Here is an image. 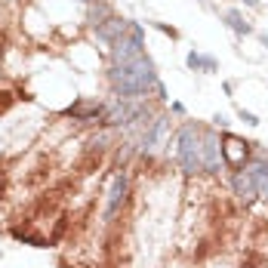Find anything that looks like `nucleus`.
<instances>
[{"label": "nucleus", "instance_id": "f03ea898", "mask_svg": "<svg viewBox=\"0 0 268 268\" xmlns=\"http://www.w3.org/2000/svg\"><path fill=\"white\" fill-rule=\"evenodd\" d=\"M179 161L182 167L191 170H204V158H201V133L198 127H185L179 133Z\"/></svg>", "mask_w": 268, "mask_h": 268}, {"label": "nucleus", "instance_id": "4468645a", "mask_svg": "<svg viewBox=\"0 0 268 268\" xmlns=\"http://www.w3.org/2000/svg\"><path fill=\"white\" fill-rule=\"evenodd\" d=\"M262 44H265V47H268V31H265V34H262Z\"/></svg>", "mask_w": 268, "mask_h": 268}, {"label": "nucleus", "instance_id": "20e7f679", "mask_svg": "<svg viewBox=\"0 0 268 268\" xmlns=\"http://www.w3.org/2000/svg\"><path fill=\"white\" fill-rule=\"evenodd\" d=\"M247 155H250V142H241L238 136H225V139H222V161H225L228 167L241 170L244 161H247Z\"/></svg>", "mask_w": 268, "mask_h": 268}, {"label": "nucleus", "instance_id": "39448f33", "mask_svg": "<svg viewBox=\"0 0 268 268\" xmlns=\"http://www.w3.org/2000/svg\"><path fill=\"white\" fill-rule=\"evenodd\" d=\"M133 25L127 22V19H118V16H111V19H105L102 25H96V37H102L105 44H118L121 37L130 31Z\"/></svg>", "mask_w": 268, "mask_h": 268}, {"label": "nucleus", "instance_id": "9d476101", "mask_svg": "<svg viewBox=\"0 0 268 268\" xmlns=\"http://www.w3.org/2000/svg\"><path fill=\"white\" fill-rule=\"evenodd\" d=\"M238 114H241V121H244V124H250V127H256V124H259V118H256V114H250V111H244V108H241Z\"/></svg>", "mask_w": 268, "mask_h": 268}, {"label": "nucleus", "instance_id": "1a4fd4ad", "mask_svg": "<svg viewBox=\"0 0 268 268\" xmlns=\"http://www.w3.org/2000/svg\"><path fill=\"white\" fill-rule=\"evenodd\" d=\"M188 68H195V71H216V59L213 56H198V53H188Z\"/></svg>", "mask_w": 268, "mask_h": 268}, {"label": "nucleus", "instance_id": "f8f14e48", "mask_svg": "<svg viewBox=\"0 0 268 268\" xmlns=\"http://www.w3.org/2000/svg\"><path fill=\"white\" fill-rule=\"evenodd\" d=\"M158 28H161L164 34H170V37H179V31H176V28H170V25H164V22H158Z\"/></svg>", "mask_w": 268, "mask_h": 268}, {"label": "nucleus", "instance_id": "423d86ee", "mask_svg": "<svg viewBox=\"0 0 268 268\" xmlns=\"http://www.w3.org/2000/svg\"><path fill=\"white\" fill-rule=\"evenodd\" d=\"M235 191L244 198V201H253L256 195H259V185H256V176L250 173V170H238V176H235Z\"/></svg>", "mask_w": 268, "mask_h": 268}, {"label": "nucleus", "instance_id": "0eeeda50", "mask_svg": "<svg viewBox=\"0 0 268 268\" xmlns=\"http://www.w3.org/2000/svg\"><path fill=\"white\" fill-rule=\"evenodd\" d=\"M124 198H127V179L118 176V179L111 182V191H108V216L118 213V207L124 204Z\"/></svg>", "mask_w": 268, "mask_h": 268}, {"label": "nucleus", "instance_id": "6e6552de", "mask_svg": "<svg viewBox=\"0 0 268 268\" xmlns=\"http://www.w3.org/2000/svg\"><path fill=\"white\" fill-rule=\"evenodd\" d=\"M225 22L232 25L238 34H244V37H247V34H253V25H250V22L244 19V13H238V10H228V13H225Z\"/></svg>", "mask_w": 268, "mask_h": 268}, {"label": "nucleus", "instance_id": "f257e3e1", "mask_svg": "<svg viewBox=\"0 0 268 268\" xmlns=\"http://www.w3.org/2000/svg\"><path fill=\"white\" fill-rule=\"evenodd\" d=\"M111 81H114V90H118L124 99L142 96L148 90H155L158 96H164V87H161L158 74H155V65L148 62V56H142V59H136L130 65H114Z\"/></svg>", "mask_w": 268, "mask_h": 268}, {"label": "nucleus", "instance_id": "ddd939ff", "mask_svg": "<svg viewBox=\"0 0 268 268\" xmlns=\"http://www.w3.org/2000/svg\"><path fill=\"white\" fill-rule=\"evenodd\" d=\"M244 4H247V7H253V10H256V7H259V0H244Z\"/></svg>", "mask_w": 268, "mask_h": 268}, {"label": "nucleus", "instance_id": "7ed1b4c3", "mask_svg": "<svg viewBox=\"0 0 268 268\" xmlns=\"http://www.w3.org/2000/svg\"><path fill=\"white\" fill-rule=\"evenodd\" d=\"M145 56V47H142V28L133 25L130 34H124L118 44H114V65H130L136 59Z\"/></svg>", "mask_w": 268, "mask_h": 268}, {"label": "nucleus", "instance_id": "9b49d317", "mask_svg": "<svg viewBox=\"0 0 268 268\" xmlns=\"http://www.w3.org/2000/svg\"><path fill=\"white\" fill-rule=\"evenodd\" d=\"M10 105H13V96H10V93H0V114H4Z\"/></svg>", "mask_w": 268, "mask_h": 268}]
</instances>
